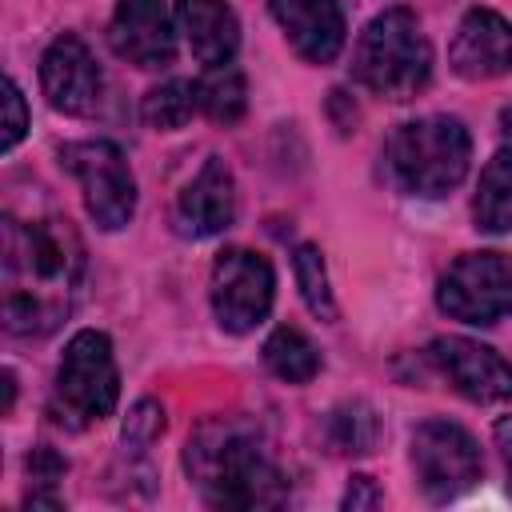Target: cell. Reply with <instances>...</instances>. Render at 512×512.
<instances>
[{
  "label": "cell",
  "instance_id": "1",
  "mask_svg": "<svg viewBox=\"0 0 512 512\" xmlns=\"http://www.w3.org/2000/svg\"><path fill=\"white\" fill-rule=\"evenodd\" d=\"M4 328L12 336H48L72 308L84 276L80 236L64 216H4Z\"/></svg>",
  "mask_w": 512,
  "mask_h": 512
},
{
  "label": "cell",
  "instance_id": "2",
  "mask_svg": "<svg viewBox=\"0 0 512 512\" xmlns=\"http://www.w3.org/2000/svg\"><path fill=\"white\" fill-rule=\"evenodd\" d=\"M184 472L212 508L288 504V476L272 460L260 424L244 416L204 420L184 444Z\"/></svg>",
  "mask_w": 512,
  "mask_h": 512
},
{
  "label": "cell",
  "instance_id": "3",
  "mask_svg": "<svg viewBox=\"0 0 512 512\" xmlns=\"http://www.w3.org/2000/svg\"><path fill=\"white\" fill-rule=\"evenodd\" d=\"M472 160V136L456 116H416L396 124V132L384 144L388 176L400 192L436 200L448 196Z\"/></svg>",
  "mask_w": 512,
  "mask_h": 512
},
{
  "label": "cell",
  "instance_id": "4",
  "mask_svg": "<svg viewBox=\"0 0 512 512\" xmlns=\"http://www.w3.org/2000/svg\"><path fill=\"white\" fill-rule=\"evenodd\" d=\"M352 76L380 100H412L432 80V48L408 8H384L356 40Z\"/></svg>",
  "mask_w": 512,
  "mask_h": 512
},
{
  "label": "cell",
  "instance_id": "5",
  "mask_svg": "<svg viewBox=\"0 0 512 512\" xmlns=\"http://www.w3.org/2000/svg\"><path fill=\"white\" fill-rule=\"evenodd\" d=\"M120 400V372L112 356V340L96 328H84L68 340L60 364H56V384L48 412L56 424L84 432L116 412Z\"/></svg>",
  "mask_w": 512,
  "mask_h": 512
},
{
  "label": "cell",
  "instance_id": "6",
  "mask_svg": "<svg viewBox=\"0 0 512 512\" xmlns=\"http://www.w3.org/2000/svg\"><path fill=\"white\" fill-rule=\"evenodd\" d=\"M408 456H412L416 484L432 504H448V500L464 496L484 476V456H480V444L472 440V432L452 420H440V416L416 424Z\"/></svg>",
  "mask_w": 512,
  "mask_h": 512
},
{
  "label": "cell",
  "instance_id": "7",
  "mask_svg": "<svg viewBox=\"0 0 512 512\" xmlns=\"http://www.w3.org/2000/svg\"><path fill=\"white\" fill-rule=\"evenodd\" d=\"M60 164L76 176L80 196L96 228L120 232L136 212V180L124 152L112 140H76L60 148Z\"/></svg>",
  "mask_w": 512,
  "mask_h": 512
},
{
  "label": "cell",
  "instance_id": "8",
  "mask_svg": "<svg viewBox=\"0 0 512 512\" xmlns=\"http://www.w3.org/2000/svg\"><path fill=\"white\" fill-rule=\"evenodd\" d=\"M444 316L464 324H496L512 312V252H464L436 284Z\"/></svg>",
  "mask_w": 512,
  "mask_h": 512
},
{
  "label": "cell",
  "instance_id": "9",
  "mask_svg": "<svg viewBox=\"0 0 512 512\" xmlns=\"http://www.w3.org/2000/svg\"><path fill=\"white\" fill-rule=\"evenodd\" d=\"M208 296H212L216 324L232 336H248L272 312V296H276L272 264L252 248H224L212 260Z\"/></svg>",
  "mask_w": 512,
  "mask_h": 512
},
{
  "label": "cell",
  "instance_id": "10",
  "mask_svg": "<svg viewBox=\"0 0 512 512\" xmlns=\"http://www.w3.org/2000/svg\"><path fill=\"white\" fill-rule=\"evenodd\" d=\"M428 360L436 372L472 404H504L512 400V364L468 336H436L428 344Z\"/></svg>",
  "mask_w": 512,
  "mask_h": 512
},
{
  "label": "cell",
  "instance_id": "11",
  "mask_svg": "<svg viewBox=\"0 0 512 512\" xmlns=\"http://www.w3.org/2000/svg\"><path fill=\"white\" fill-rule=\"evenodd\" d=\"M40 88L48 96V104L64 116H88L100 104L104 92V76L100 64L92 60L88 44L72 32L56 36L44 56H40Z\"/></svg>",
  "mask_w": 512,
  "mask_h": 512
},
{
  "label": "cell",
  "instance_id": "12",
  "mask_svg": "<svg viewBox=\"0 0 512 512\" xmlns=\"http://www.w3.org/2000/svg\"><path fill=\"white\" fill-rule=\"evenodd\" d=\"M236 220V180L232 168L220 156H208L200 172L180 188L176 208H172V228L184 240H204L220 236Z\"/></svg>",
  "mask_w": 512,
  "mask_h": 512
},
{
  "label": "cell",
  "instance_id": "13",
  "mask_svg": "<svg viewBox=\"0 0 512 512\" xmlns=\"http://www.w3.org/2000/svg\"><path fill=\"white\" fill-rule=\"evenodd\" d=\"M108 44L136 68H164L176 56V28L164 0H120L108 20Z\"/></svg>",
  "mask_w": 512,
  "mask_h": 512
},
{
  "label": "cell",
  "instance_id": "14",
  "mask_svg": "<svg viewBox=\"0 0 512 512\" xmlns=\"http://www.w3.org/2000/svg\"><path fill=\"white\" fill-rule=\"evenodd\" d=\"M448 64L464 80H496L512 72V24L492 8H468L448 44Z\"/></svg>",
  "mask_w": 512,
  "mask_h": 512
},
{
  "label": "cell",
  "instance_id": "15",
  "mask_svg": "<svg viewBox=\"0 0 512 512\" xmlns=\"http://www.w3.org/2000/svg\"><path fill=\"white\" fill-rule=\"evenodd\" d=\"M292 52L308 64H332L344 48V12L336 0H268Z\"/></svg>",
  "mask_w": 512,
  "mask_h": 512
},
{
  "label": "cell",
  "instance_id": "16",
  "mask_svg": "<svg viewBox=\"0 0 512 512\" xmlns=\"http://www.w3.org/2000/svg\"><path fill=\"white\" fill-rule=\"evenodd\" d=\"M176 28L204 68L228 64L240 48V20L224 0H176Z\"/></svg>",
  "mask_w": 512,
  "mask_h": 512
},
{
  "label": "cell",
  "instance_id": "17",
  "mask_svg": "<svg viewBox=\"0 0 512 512\" xmlns=\"http://www.w3.org/2000/svg\"><path fill=\"white\" fill-rule=\"evenodd\" d=\"M472 220L488 236L512 232V144H504L484 164L476 196H472Z\"/></svg>",
  "mask_w": 512,
  "mask_h": 512
},
{
  "label": "cell",
  "instance_id": "18",
  "mask_svg": "<svg viewBox=\"0 0 512 512\" xmlns=\"http://www.w3.org/2000/svg\"><path fill=\"white\" fill-rule=\"evenodd\" d=\"M324 440L340 456H368L380 444V416L368 400H344L324 420Z\"/></svg>",
  "mask_w": 512,
  "mask_h": 512
},
{
  "label": "cell",
  "instance_id": "19",
  "mask_svg": "<svg viewBox=\"0 0 512 512\" xmlns=\"http://www.w3.org/2000/svg\"><path fill=\"white\" fill-rule=\"evenodd\" d=\"M264 368L276 380H284V384H308L320 372V352H316V344L300 328L280 324L264 340Z\"/></svg>",
  "mask_w": 512,
  "mask_h": 512
},
{
  "label": "cell",
  "instance_id": "20",
  "mask_svg": "<svg viewBox=\"0 0 512 512\" xmlns=\"http://www.w3.org/2000/svg\"><path fill=\"white\" fill-rule=\"evenodd\" d=\"M196 92H200V112L216 124H236L248 108V88H244V72L228 60V64H216L208 68L200 80H196Z\"/></svg>",
  "mask_w": 512,
  "mask_h": 512
},
{
  "label": "cell",
  "instance_id": "21",
  "mask_svg": "<svg viewBox=\"0 0 512 512\" xmlns=\"http://www.w3.org/2000/svg\"><path fill=\"white\" fill-rule=\"evenodd\" d=\"M200 112V92L192 80H164L156 88H148L144 104H140V116L148 128L156 132H176L184 128L192 116Z\"/></svg>",
  "mask_w": 512,
  "mask_h": 512
},
{
  "label": "cell",
  "instance_id": "22",
  "mask_svg": "<svg viewBox=\"0 0 512 512\" xmlns=\"http://www.w3.org/2000/svg\"><path fill=\"white\" fill-rule=\"evenodd\" d=\"M292 272L300 284V296L308 304V312L316 320H336V296L328 284V268H324V252L316 244H300L292 252Z\"/></svg>",
  "mask_w": 512,
  "mask_h": 512
},
{
  "label": "cell",
  "instance_id": "23",
  "mask_svg": "<svg viewBox=\"0 0 512 512\" xmlns=\"http://www.w3.org/2000/svg\"><path fill=\"white\" fill-rule=\"evenodd\" d=\"M164 432V408L156 400H136L124 428H120V440H124V452H144L148 444H156Z\"/></svg>",
  "mask_w": 512,
  "mask_h": 512
},
{
  "label": "cell",
  "instance_id": "24",
  "mask_svg": "<svg viewBox=\"0 0 512 512\" xmlns=\"http://www.w3.org/2000/svg\"><path fill=\"white\" fill-rule=\"evenodd\" d=\"M28 132V108H24V96L16 88V80H4V140L0 148L12 152Z\"/></svg>",
  "mask_w": 512,
  "mask_h": 512
},
{
  "label": "cell",
  "instance_id": "25",
  "mask_svg": "<svg viewBox=\"0 0 512 512\" xmlns=\"http://www.w3.org/2000/svg\"><path fill=\"white\" fill-rule=\"evenodd\" d=\"M380 488L372 484V476H352V484H348V492H344V508H352V512H360V508H380Z\"/></svg>",
  "mask_w": 512,
  "mask_h": 512
},
{
  "label": "cell",
  "instance_id": "26",
  "mask_svg": "<svg viewBox=\"0 0 512 512\" xmlns=\"http://www.w3.org/2000/svg\"><path fill=\"white\" fill-rule=\"evenodd\" d=\"M496 448L504 456V468H508V488H512V416L496 420Z\"/></svg>",
  "mask_w": 512,
  "mask_h": 512
},
{
  "label": "cell",
  "instance_id": "27",
  "mask_svg": "<svg viewBox=\"0 0 512 512\" xmlns=\"http://www.w3.org/2000/svg\"><path fill=\"white\" fill-rule=\"evenodd\" d=\"M500 124H504V136H508V144H512V108H504V116H500Z\"/></svg>",
  "mask_w": 512,
  "mask_h": 512
}]
</instances>
